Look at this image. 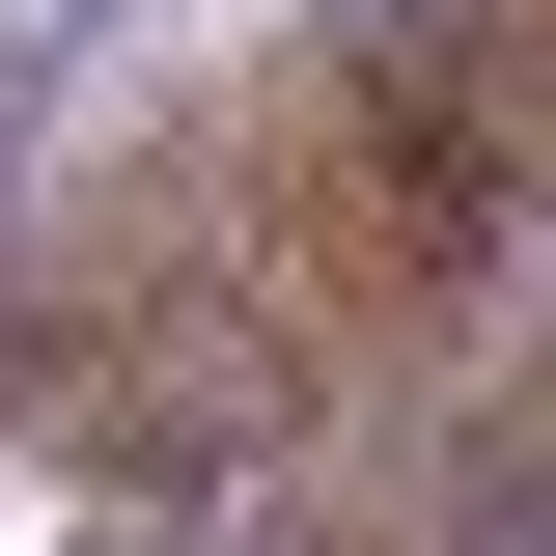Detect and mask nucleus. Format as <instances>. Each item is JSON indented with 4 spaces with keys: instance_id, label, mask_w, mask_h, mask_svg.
Instances as JSON below:
<instances>
[{
    "instance_id": "nucleus-1",
    "label": "nucleus",
    "mask_w": 556,
    "mask_h": 556,
    "mask_svg": "<svg viewBox=\"0 0 556 556\" xmlns=\"http://www.w3.org/2000/svg\"><path fill=\"white\" fill-rule=\"evenodd\" d=\"M445 556H556V417H473L445 445Z\"/></svg>"
}]
</instances>
